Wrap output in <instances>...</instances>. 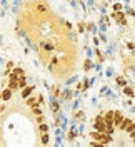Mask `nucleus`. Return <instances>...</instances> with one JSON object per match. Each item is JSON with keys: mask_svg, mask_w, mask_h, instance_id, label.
Returning <instances> with one entry per match:
<instances>
[{"mask_svg": "<svg viewBox=\"0 0 135 147\" xmlns=\"http://www.w3.org/2000/svg\"><path fill=\"white\" fill-rule=\"evenodd\" d=\"M90 137H92V140H95V142H100V144H112V140L114 139L108 137L107 134H102V132H95V130H92L90 132Z\"/></svg>", "mask_w": 135, "mask_h": 147, "instance_id": "f257e3e1", "label": "nucleus"}, {"mask_svg": "<svg viewBox=\"0 0 135 147\" xmlns=\"http://www.w3.org/2000/svg\"><path fill=\"white\" fill-rule=\"evenodd\" d=\"M92 127H93V130H95V132H102V134H105L107 127H105V124H103V115H99L97 119L93 120Z\"/></svg>", "mask_w": 135, "mask_h": 147, "instance_id": "f03ea898", "label": "nucleus"}, {"mask_svg": "<svg viewBox=\"0 0 135 147\" xmlns=\"http://www.w3.org/2000/svg\"><path fill=\"white\" fill-rule=\"evenodd\" d=\"M122 120H124V114L118 112V110H114V127L118 129L120 124H122Z\"/></svg>", "mask_w": 135, "mask_h": 147, "instance_id": "7ed1b4c3", "label": "nucleus"}, {"mask_svg": "<svg viewBox=\"0 0 135 147\" xmlns=\"http://www.w3.org/2000/svg\"><path fill=\"white\" fill-rule=\"evenodd\" d=\"M34 90H35V87H34V85H27L25 89H22V94H20V95H22V99H28V97L32 95V92H34Z\"/></svg>", "mask_w": 135, "mask_h": 147, "instance_id": "20e7f679", "label": "nucleus"}, {"mask_svg": "<svg viewBox=\"0 0 135 147\" xmlns=\"http://www.w3.org/2000/svg\"><path fill=\"white\" fill-rule=\"evenodd\" d=\"M25 104H27L30 109H34V107H37L38 105V102H37V95H30L28 99H25Z\"/></svg>", "mask_w": 135, "mask_h": 147, "instance_id": "39448f33", "label": "nucleus"}, {"mask_svg": "<svg viewBox=\"0 0 135 147\" xmlns=\"http://www.w3.org/2000/svg\"><path fill=\"white\" fill-rule=\"evenodd\" d=\"M12 94H13V92L10 90V89H3V92L0 94V99H3V100H9L10 97H12Z\"/></svg>", "mask_w": 135, "mask_h": 147, "instance_id": "423d86ee", "label": "nucleus"}, {"mask_svg": "<svg viewBox=\"0 0 135 147\" xmlns=\"http://www.w3.org/2000/svg\"><path fill=\"white\" fill-rule=\"evenodd\" d=\"M28 84H27V79H25V75L24 77H18V89L22 90V89H25Z\"/></svg>", "mask_w": 135, "mask_h": 147, "instance_id": "0eeeda50", "label": "nucleus"}, {"mask_svg": "<svg viewBox=\"0 0 135 147\" xmlns=\"http://www.w3.org/2000/svg\"><path fill=\"white\" fill-rule=\"evenodd\" d=\"M38 130H40L42 134H47V132H48V125H47L45 122H42V124H38Z\"/></svg>", "mask_w": 135, "mask_h": 147, "instance_id": "6e6552de", "label": "nucleus"}, {"mask_svg": "<svg viewBox=\"0 0 135 147\" xmlns=\"http://www.w3.org/2000/svg\"><path fill=\"white\" fill-rule=\"evenodd\" d=\"M40 142H42L44 146H47V144H48V134H42V137H40Z\"/></svg>", "mask_w": 135, "mask_h": 147, "instance_id": "1a4fd4ad", "label": "nucleus"}, {"mask_svg": "<svg viewBox=\"0 0 135 147\" xmlns=\"http://www.w3.org/2000/svg\"><path fill=\"white\" fill-rule=\"evenodd\" d=\"M37 10H38L40 13H47V9H45L44 3H38V5H37Z\"/></svg>", "mask_w": 135, "mask_h": 147, "instance_id": "9d476101", "label": "nucleus"}, {"mask_svg": "<svg viewBox=\"0 0 135 147\" xmlns=\"http://www.w3.org/2000/svg\"><path fill=\"white\" fill-rule=\"evenodd\" d=\"M89 146H90V147H107L105 144H100V142H95V140H92Z\"/></svg>", "mask_w": 135, "mask_h": 147, "instance_id": "9b49d317", "label": "nucleus"}, {"mask_svg": "<svg viewBox=\"0 0 135 147\" xmlns=\"http://www.w3.org/2000/svg\"><path fill=\"white\" fill-rule=\"evenodd\" d=\"M114 15H115V18H118L122 24H125V20H124V13H122V12H118V13H114Z\"/></svg>", "mask_w": 135, "mask_h": 147, "instance_id": "f8f14e48", "label": "nucleus"}, {"mask_svg": "<svg viewBox=\"0 0 135 147\" xmlns=\"http://www.w3.org/2000/svg\"><path fill=\"white\" fill-rule=\"evenodd\" d=\"M124 92H125L127 95H134V90H132L130 87H125V89H124Z\"/></svg>", "mask_w": 135, "mask_h": 147, "instance_id": "ddd939ff", "label": "nucleus"}, {"mask_svg": "<svg viewBox=\"0 0 135 147\" xmlns=\"http://www.w3.org/2000/svg\"><path fill=\"white\" fill-rule=\"evenodd\" d=\"M117 82L120 84V85H124V87H125V84H127V82H125V79H122V77H118V79H117Z\"/></svg>", "mask_w": 135, "mask_h": 147, "instance_id": "4468645a", "label": "nucleus"}, {"mask_svg": "<svg viewBox=\"0 0 135 147\" xmlns=\"http://www.w3.org/2000/svg\"><path fill=\"white\" fill-rule=\"evenodd\" d=\"M128 137H130V139H134V137H135V130H134V132H130V134H128Z\"/></svg>", "mask_w": 135, "mask_h": 147, "instance_id": "2eb2a0df", "label": "nucleus"}]
</instances>
